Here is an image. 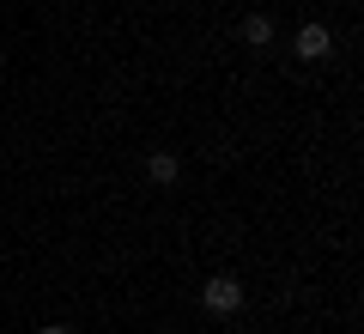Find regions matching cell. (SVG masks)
Instances as JSON below:
<instances>
[{"instance_id":"obj_1","label":"cell","mask_w":364,"mask_h":334,"mask_svg":"<svg viewBox=\"0 0 364 334\" xmlns=\"http://www.w3.org/2000/svg\"><path fill=\"white\" fill-rule=\"evenodd\" d=\"M200 304H207L213 316H237V310H243V286H237L231 273H213V280L200 286Z\"/></svg>"},{"instance_id":"obj_2","label":"cell","mask_w":364,"mask_h":334,"mask_svg":"<svg viewBox=\"0 0 364 334\" xmlns=\"http://www.w3.org/2000/svg\"><path fill=\"white\" fill-rule=\"evenodd\" d=\"M291 55H298V61H328V55H334V37H328V25H304V31H298V43H291Z\"/></svg>"},{"instance_id":"obj_3","label":"cell","mask_w":364,"mask_h":334,"mask_svg":"<svg viewBox=\"0 0 364 334\" xmlns=\"http://www.w3.org/2000/svg\"><path fill=\"white\" fill-rule=\"evenodd\" d=\"M237 37H243V49H267V43H273V19L267 13H249L243 25H237Z\"/></svg>"},{"instance_id":"obj_4","label":"cell","mask_w":364,"mask_h":334,"mask_svg":"<svg viewBox=\"0 0 364 334\" xmlns=\"http://www.w3.org/2000/svg\"><path fill=\"white\" fill-rule=\"evenodd\" d=\"M146 177H152L158 189H170V182H182V158L176 152H152L146 158Z\"/></svg>"},{"instance_id":"obj_5","label":"cell","mask_w":364,"mask_h":334,"mask_svg":"<svg viewBox=\"0 0 364 334\" xmlns=\"http://www.w3.org/2000/svg\"><path fill=\"white\" fill-rule=\"evenodd\" d=\"M37 334H67V328H61V322H43V328H37Z\"/></svg>"}]
</instances>
